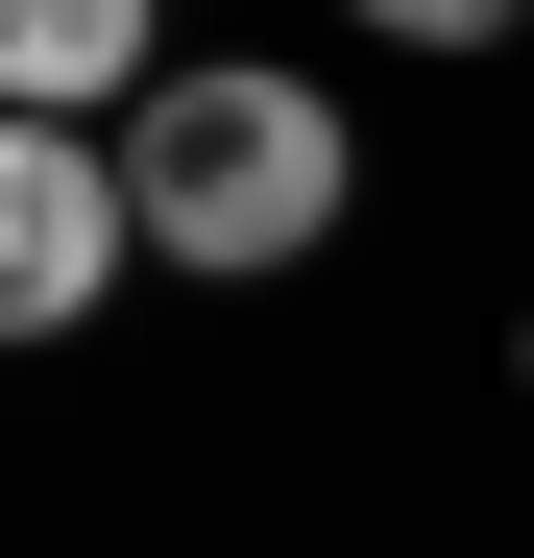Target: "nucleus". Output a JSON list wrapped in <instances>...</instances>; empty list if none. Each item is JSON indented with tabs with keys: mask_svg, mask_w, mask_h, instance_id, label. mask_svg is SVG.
<instances>
[{
	"mask_svg": "<svg viewBox=\"0 0 534 558\" xmlns=\"http://www.w3.org/2000/svg\"><path fill=\"white\" fill-rule=\"evenodd\" d=\"M170 73V0H0V98L25 122H146Z\"/></svg>",
	"mask_w": 534,
	"mask_h": 558,
	"instance_id": "3",
	"label": "nucleus"
},
{
	"mask_svg": "<svg viewBox=\"0 0 534 558\" xmlns=\"http://www.w3.org/2000/svg\"><path fill=\"white\" fill-rule=\"evenodd\" d=\"M340 98L316 73H146V122H122V195H146V267H195V292H243V267H316L340 243Z\"/></svg>",
	"mask_w": 534,
	"mask_h": 558,
	"instance_id": "1",
	"label": "nucleus"
},
{
	"mask_svg": "<svg viewBox=\"0 0 534 558\" xmlns=\"http://www.w3.org/2000/svg\"><path fill=\"white\" fill-rule=\"evenodd\" d=\"M340 25H389V49H510L534 0H340Z\"/></svg>",
	"mask_w": 534,
	"mask_h": 558,
	"instance_id": "4",
	"label": "nucleus"
},
{
	"mask_svg": "<svg viewBox=\"0 0 534 558\" xmlns=\"http://www.w3.org/2000/svg\"><path fill=\"white\" fill-rule=\"evenodd\" d=\"M122 267H146L122 122H25V98H0V340H73Z\"/></svg>",
	"mask_w": 534,
	"mask_h": 558,
	"instance_id": "2",
	"label": "nucleus"
}]
</instances>
